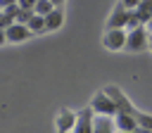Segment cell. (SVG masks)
<instances>
[{
	"label": "cell",
	"instance_id": "cell-1",
	"mask_svg": "<svg viewBox=\"0 0 152 133\" xmlns=\"http://www.w3.org/2000/svg\"><path fill=\"white\" fill-rule=\"evenodd\" d=\"M126 50H128V52H142V50H150V31H147V26H140V28L128 31Z\"/></svg>",
	"mask_w": 152,
	"mask_h": 133
},
{
	"label": "cell",
	"instance_id": "cell-2",
	"mask_svg": "<svg viewBox=\"0 0 152 133\" xmlns=\"http://www.w3.org/2000/svg\"><path fill=\"white\" fill-rule=\"evenodd\" d=\"M102 90H104V93L114 100V104H116V109H119V112H126V114H133V116L138 114V109L133 107V102L124 95V90H121L119 86H104ZM119 112H116V114H119Z\"/></svg>",
	"mask_w": 152,
	"mask_h": 133
},
{
	"label": "cell",
	"instance_id": "cell-3",
	"mask_svg": "<svg viewBox=\"0 0 152 133\" xmlns=\"http://www.w3.org/2000/svg\"><path fill=\"white\" fill-rule=\"evenodd\" d=\"M90 109H93L95 114H104V116H114V114L119 112L116 104H114V100H112L104 90H100V93L93 95V100H90Z\"/></svg>",
	"mask_w": 152,
	"mask_h": 133
},
{
	"label": "cell",
	"instance_id": "cell-4",
	"mask_svg": "<svg viewBox=\"0 0 152 133\" xmlns=\"http://www.w3.org/2000/svg\"><path fill=\"white\" fill-rule=\"evenodd\" d=\"M126 38H128L126 28H107L102 36V45L107 50H126Z\"/></svg>",
	"mask_w": 152,
	"mask_h": 133
},
{
	"label": "cell",
	"instance_id": "cell-5",
	"mask_svg": "<svg viewBox=\"0 0 152 133\" xmlns=\"http://www.w3.org/2000/svg\"><path fill=\"white\" fill-rule=\"evenodd\" d=\"M76 119H78V112H71V109L62 107L57 112V133H71L74 126H76Z\"/></svg>",
	"mask_w": 152,
	"mask_h": 133
},
{
	"label": "cell",
	"instance_id": "cell-6",
	"mask_svg": "<svg viewBox=\"0 0 152 133\" xmlns=\"http://www.w3.org/2000/svg\"><path fill=\"white\" fill-rule=\"evenodd\" d=\"M128 14H131V10H126L121 2H116L114 10H112V14H109V19H107V28H126Z\"/></svg>",
	"mask_w": 152,
	"mask_h": 133
},
{
	"label": "cell",
	"instance_id": "cell-7",
	"mask_svg": "<svg viewBox=\"0 0 152 133\" xmlns=\"http://www.w3.org/2000/svg\"><path fill=\"white\" fill-rule=\"evenodd\" d=\"M93 119H95V112L90 107L81 109L78 112V119H76V126L71 133H93Z\"/></svg>",
	"mask_w": 152,
	"mask_h": 133
},
{
	"label": "cell",
	"instance_id": "cell-8",
	"mask_svg": "<svg viewBox=\"0 0 152 133\" xmlns=\"http://www.w3.org/2000/svg\"><path fill=\"white\" fill-rule=\"evenodd\" d=\"M5 36H7V43H21V40H26V38H31L33 33H31V28L26 26V24H19V21H14L7 31H5Z\"/></svg>",
	"mask_w": 152,
	"mask_h": 133
},
{
	"label": "cell",
	"instance_id": "cell-9",
	"mask_svg": "<svg viewBox=\"0 0 152 133\" xmlns=\"http://www.w3.org/2000/svg\"><path fill=\"white\" fill-rule=\"evenodd\" d=\"M114 131H116L114 116L95 114V119H93V133H114Z\"/></svg>",
	"mask_w": 152,
	"mask_h": 133
},
{
	"label": "cell",
	"instance_id": "cell-10",
	"mask_svg": "<svg viewBox=\"0 0 152 133\" xmlns=\"http://www.w3.org/2000/svg\"><path fill=\"white\" fill-rule=\"evenodd\" d=\"M114 124H116V131H138V119L133 114H126V112H119L114 114Z\"/></svg>",
	"mask_w": 152,
	"mask_h": 133
},
{
	"label": "cell",
	"instance_id": "cell-11",
	"mask_svg": "<svg viewBox=\"0 0 152 133\" xmlns=\"http://www.w3.org/2000/svg\"><path fill=\"white\" fill-rule=\"evenodd\" d=\"M45 24H48V31H57V28L64 24V12H62V7H55V10L45 17Z\"/></svg>",
	"mask_w": 152,
	"mask_h": 133
},
{
	"label": "cell",
	"instance_id": "cell-12",
	"mask_svg": "<svg viewBox=\"0 0 152 133\" xmlns=\"http://www.w3.org/2000/svg\"><path fill=\"white\" fill-rule=\"evenodd\" d=\"M135 14L140 17V21H142V24H147V21L152 19V0H142V2L138 5Z\"/></svg>",
	"mask_w": 152,
	"mask_h": 133
},
{
	"label": "cell",
	"instance_id": "cell-13",
	"mask_svg": "<svg viewBox=\"0 0 152 133\" xmlns=\"http://www.w3.org/2000/svg\"><path fill=\"white\" fill-rule=\"evenodd\" d=\"M28 28H31V33H43V31H48V24H45V17H40V14H33V19L26 24Z\"/></svg>",
	"mask_w": 152,
	"mask_h": 133
},
{
	"label": "cell",
	"instance_id": "cell-14",
	"mask_svg": "<svg viewBox=\"0 0 152 133\" xmlns=\"http://www.w3.org/2000/svg\"><path fill=\"white\" fill-rule=\"evenodd\" d=\"M33 10H36V14H40V17H48V14H50V12L55 10V5H52L50 0H38Z\"/></svg>",
	"mask_w": 152,
	"mask_h": 133
},
{
	"label": "cell",
	"instance_id": "cell-15",
	"mask_svg": "<svg viewBox=\"0 0 152 133\" xmlns=\"http://www.w3.org/2000/svg\"><path fill=\"white\" fill-rule=\"evenodd\" d=\"M33 14H36V10H26V7H19V12H17V21H19V24H28V21L33 19Z\"/></svg>",
	"mask_w": 152,
	"mask_h": 133
},
{
	"label": "cell",
	"instance_id": "cell-16",
	"mask_svg": "<svg viewBox=\"0 0 152 133\" xmlns=\"http://www.w3.org/2000/svg\"><path fill=\"white\" fill-rule=\"evenodd\" d=\"M135 119H138V126H140V128H150V131H152V114L138 112V114H135Z\"/></svg>",
	"mask_w": 152,
	"mask_h": 133
},
{
	"label": "cell",
	"instance_id": "cell-17",
	"mask_svg": "<svg viewBox=\"0 0 152 133\" xmlns=\"http://www.w3.org/2000/svg\"><path fill=\"white\" fill-rule=\"evenodd\" d=\"M12 24H14V19H12L7 12H2V10H0V31H7Z\"/></svg>",
	"mask_w": 152,
	"mask_h": 133
},
{
	"label": "cell",
	"instance_id": "cell-18",
	"mask_svg": "<svg viewBox=\"0 0 152 133\" xmlns=\"http://www.w3.org/2000/svg\"><path fill=\"white\" fill-rule=\"evenodd\" d=\"M119 2H121L126 10H138V5H140L142 0H119Z\"/></svg>",
	"mask_w": 152,
	"mask_h": 133
},
{
	"label": "cell",
	"instance_id": "cell-19",
	"mask_svg": "<svg viewBox=\"0 0 152 133\" xmlns=\"http://www.w3.org/2000/svg\"><path fill=\"white\" fill-rule=\"evenodd\" d=\"M2 12H7V14H10V17H12L14 21H17V12H19V2H17V5H10V7H5Z\"/></svg>",
	"mask_w": 152,
	"mask_h": 133
},
{
	"label": "cell",
	"instance_id": "cell-20",
	"mask_svg": "<svg viewBox=\"0 0 152 133\" xmlns=\"http://www.w3.org/2000/svg\"><path fill=\"white\" fill-rule=\"evenodd\" d=\"M38 0H19V7H26V10H33Z\"/></svg>",
	"mask_w": 152,
	"mask_h": 133
},
{
	"label": "cell",
	"instance_id": "cell-21",
	"mask_svg": "<svg viewBox=\"0 0 152 133\" xmlns=\"http://www.w3.org/2000/svg\"><path fill=\"white\" fill-rule=\"evenodd\" d=\"M19 0H0V10H5V7H10V5H17Z\"/></svg>",
	"mask_w": 152,
	"mask_h": 133
},
{
	"label": "cell",
	"instance_id": "cell-22",
	"mask_svg": "<svg viewBox=\"0 0 152 133\" xmlns=\"http://www.w3.org/2000/svg\"><path fill=\"white\" fill-rule=\"evenodd\" d=\"M50 2H52V5H55V7H62V5H64V2H66V0H50Z\"/></svg>",
	"mask_w": 152,
	"mask_h": 133
},
{
	"label": "cell",
	"instance_id": "cell-23",
	"mask_svg": "<svg viewBox=\"0 0 152 133\" xmlns=\"http://www.w3.org/2000/svg\"><path fill=\"white\" fill-rule=\"evenodd\" d=\"M7 43V36H5V31H0V45H5Z\"/></svg>",
	"mask_w": 152,
	"mask_h": 133
},
{
	"label": "cell",
	"instance_id": "cell-24",
	"mask_svg": "<svg viewBox=\"0 0 152 133\" xmlns=\"http://www.w3.org/2000/svg\"><path fill=\"white\" fill-rule=\"evenodd\" d=\"M138 133H152L150 128H138Z\"/></svg>",
	"mask_w": 152,
	"mask_h": 133
},
{
	"label": "cell",
	"instance_id": "cell-25",
	"mask_svg": "<svg viewBox=\"0 0 152 133\" xmlns=\"http://www.w3.org/2000/svg\"><path fill=\"white\" fill-rule=\"evenodd\" d=\"M145 26H147V31H150V33H152V19H150V21H147V24H145Z\"/></svg>",
	"mask_w": 152,
	"mask_h": 133
},
{
	"label": "cell",
	"instance_id": "cell-26",
	"mask_svg": "<svg viewBox=\"0 0 152 133\" xmlns=\"http://www.w3.org/2000/svg\"><path fill=\"white\" fill-rule=\"evenodd\" d=\"M116 133H138V131H116Z\"/></svg>",
	"mask_w": 152,
	"mask_h": 133
},
{
	"label": "cell",
	"instance_id": "cell-27",
	"mask_svg": "<svg viewBox=\"0 0 152 133\" xmlns=\"http://www.w3.org/2000/svg\"><path fill=\"white\" fill-rule=\"evenodd\" d=\"M150 50H152V33H150Z\"/></svg>",
	"mask_w": 152,
	"mask_h": 133
}]
</instances>
